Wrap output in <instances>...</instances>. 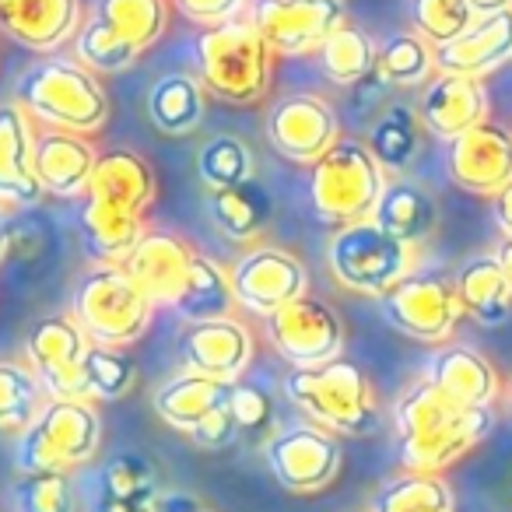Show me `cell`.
Here are the masks:
<instances>
[{
  "label": "cell",
  "instance_id": "6da1fadb",
  "mask_svg": "<svg viewBox=\"0 0 512 512\" xmlns=\"http://www.w3.org/2000/svg\"><path fill=\"white\" fill-rule=\"evenodd\" d=\"M393 428L404 470L442 474L460 456L481 446L495 428L491 407H463L435 390L428 379L407 386L393 404Z\"/></svg>",
  "mask_w": 512,
  "mask_h": 512
},
{
  "label": "cell",
  "instance_id": "7a4b0ae2",
  "mask_svg": "<svg viewBox=\"0 0 512 512\" xmlns=\"http://www.w3.org/2000/svg\"><path fill=\"white\" fill-rule=\"evenodd\" d=\"M15 102H22L25 113L43 127L81 137L99 134L113 113L99 74L67 57H43L29 71H22L15 85Z\"/></svg>",
  "mask_w": 512,
  "mask_h": 512
},
{
  "label": "cell",
  "instance_id": "3957f363",
  "mask_svg": "<svg viewBox=\"0 0 512 512\" xmlns=\"http://www.w3.org/2000/svg\"><path fill=\"white\" fill-rule=\"evenodd\" d=\"M193 74L214 99L249 106L271 88L274 50L246 18L211 25L193 43Z\"/></svg>",
  "mask_w": 512,
  "mask_h": 512
},
{
  "label": "cell",
  "instance_id": "277c9868",
  "mask_svg": "<svg viewBox=\"0 0 512 512\" xmlns=\"http://www.w3.org/2000/svg\"><path fill=\"white\" fill-rule=\"evenodd\" d=\"M285 393L313 425L334 435H372L383 421L369 376L348 358L292 369L285 376Z\"/></svg>",
  "mask_w": 512,
  "mask_h": 512
},
{
  "label": "cell",
  "instance_id": "5b68a950",
  "mask_svg": "<svg viewBox=\"0 0 512 512\" xmlns=\"http://www.w3.org/2000/svg\"><path fill=\"white\" fill-rule=\"evenodd\" d=\"M390 172L376 162L369 144L358 137H341L320 162L309 165V204L330 228L369 221L383 197Z\"/></svg>",
  "mask_w": 512,
  "mask_h": 512
},
{
  "label": "cell",
  "instance_id": "8992f818",
  "mask_svg": "<svg viewBox=\"0 0 512 512\" xmlns=\"http://www.w3.org/2000/svg\"><path fill=\"white\" fill-rule=\"evenodd\" d=\"M102 418L95 400H46L36 421L18 435L15 460L22 474H71L95 460Z\"/></svg>",
  "mask_w": 512,
  "mask_h": 512
},
{
  "label": "cell",
  "instance_id": "52a82bcc",
  "mask_svg": "<svg viewBox=\"0 0 512 512\" xmlns=\"http://www.w3.org/2000/svg\"><path fill=\"white\" fill-rule=\"evenodd\" d=\"M327 264L341 288L383 299L397 281L418 271V249L393 239L376 221H355V225L334 228L327 242Z\"/></svg>",
  "mask_w": 512,
  "mask_h": 512
},
{
  "label": "cell",
  "instance_id": "ba28073f",
  "mask_svg": "<svg viewBox=\"0 0 512 512\" xmlns=\"http://www.w3.org/2000/svg\"><path fill=\"white\" fill-rule=\"evenodd\" d=\"M151 306L144 292L116 264H95L74 288V320L92 344L127 348L141 341L151 323Z\"/></svg>",
  "mask_w": 512,
  "mask_h": 512
},
{
  "label": "cell",
  "instance_id": "9c48e42d",
  "mask_svg": "<svg viewBox=\"0 0 512 512\" xmlns=\"http://www.w3.org/2000/svg\"><path fill=\"white\" fill-rule=\"evenodd\" d=\"M379 302V313L397 334L421 344H446L463 320L456 281L439 271H411Z\"/></svg>",
  "mask_w": 512,
  "mask_h": 512
},
{
  "label": "cell",
  "instance_id": "30bf717a",
  "mask_svg": "<svg viewBox=\"0 0 512 512\" xmlns=\"http://www.w3.org/2000/svg\"><path fill=\"white\" fill-rule=\"evenodd\" d=\"M246 22L274 57H309L348 22V0H249Z\"/></svg>",
  "mask_w": 512,
  "mask_h": 512
},
{
  "label": "cell",
  "instance_id": "8fae6325",
  "mask_svg": "<svg viewBox=\"0 0 512 512\" xmlns=\"http://www.w3.org/2000/svg\"><path fill=\"white\" fill-rule=\"evenodd\" d=\"M264 460L274 481L292 495H316L330 488L341 474L344 449L341 439L327 428L313 425H288L264 439Z\"/></svg>",
  "mask_w": 512,
  "mask_h": 512
},
{
  "label": "cell",
  "instance_id": "7c38bea8",
  "mask_svg": "<svg viewBox=\"0 0 512 512\" xmlns=\"http://www.w3.org/2000/svg\"><path fill=\"white\" fill-rule=\"evenodd\" d=\"M88 334L74 316H43L25 334V365L36 372L46 397L88 400L85 397V358Z\"/></svg>",
  "mask_w": 512,
  "mask_h": 512
},
{
  "label": "cell",
  "instance_id": "4fadbf2b",
  "mask_svg": "<svg viewBox=\"0 0 512 512\" xmlns=\"http://www.w3.org/2000/svg\"><path fill=\"white\" fill-rule=\"evenodd\" d=\"M232 278L235 306L249 309L256 316H274L278 309L292 306L295 299L309 295V271L292 249L281 246H249L228 271Z\"/></svg>",
  "mask_w": 512,
  "mask_h": 512
},
{
  "label": "cell",
  "instance_id": "5bb4252c",
  "mask_svg": "<svg viewBox=\"0 0 512 512\" xmlns=\"http://www.w3.org/2000/svg\"><path fill=\"white\" fill-rule=\"evenodd\" d=\"M267 337L292 369H316L344 351V323L323 299L302 295L292 306L267 316Z\"/></svg>",
  "mask_w": 512,
  "mask_h": 512
},
{
  "label": "cell",
  "instance_id": "9a60e30c",
  "mask_svg": "<svg viewBox=\"0 0 512 512\" xmlns=\"http://www.w3.org/2000/svg\"><path fill=\"white\" fill-rule=\"evenodd\" d=\"M267 141L292 165H313L341 141L337 109L323 95L299 92L281 99L267 116Z\"/></svg>",
  "mask_w": 512,
  "mask_h": 512
},
{
  "label": "cell",
  "instance_id": "2e32d148",
  "mask_svg": "<svg viewBox=\"0 0 512 512\" xmlns=\"http://www.w3.org/2000/svg\"><path fill=\"white\" fill-rule=\"evenodd\" d=\"M446 172L463 193L495 197L512 183V130L484 120L453 137L446 144Z\"/></svg>",
  "mask_w": 512,
  "mask_h": 512
},
{
  "label": "cell",
  "instance_id": "e0dca14e",
  "mask_svg": "<svg viewBox=\"0 0 512 512\" xmlns=\"http://www.w3.org/2000/svg\"><path fill=\"white\" fill-rule=\"evenodd\" d=\"M179 362L186 372H197L221 383H239L242 372L253 365L256 341L246 323L235 316H218V320L186 323L179 334Z\"/></svg>",
  "mask_w": 512,
  "mask_h": 512
},
{
  "label": "cell",
  "instance_id": "ac0fdd59",
  "mask_svg": "<svg viewBox=\"0 0 512 512\" xmlns=\"http://www.w3.org/2000/svg\"><path fill=\"white\" fill-rule=\"evenodd\" d=\"M193 256L197 246L183 239L176 232H144L141 242L130 249V256L123 260V274L134 281L144 292V299L155 309H176L183 285L190 278Z\"/></svg>",
  "mask_w": 512,
  "mask_h": 512
},
{
  "label": "cell",
  "instance_id": "d6986e66",
  "mask_svg": "<svg viewBox=\"0 0 512 512\" xmlns=\"http://www.w3.org/2000/svg\"><path fill=\"white\" fill-rule=\"evenodd\" d=\"M488 85L481 78H463V74H442L435 71L432 81L421 88L418 95V113L421 127L435 141H453V137L467 134L470 127L488 120Z\"/></svg>",
  "mask_w": 512,
  "mask_h": 512
},
{
  "label": "cell",
  "instance_id": "ffe728a7",
  "mask_svg": "<svg viewBox=\"0 0 512 512\" xmlns=\"http://www.w3.org/2000/svg\"><path fill=\"white\" fill-rule=\"evenodd\" d=\"M99 151L92 141L81 134H67V130H36V148H32V169L43 186L46 197L74 200L88 197V183H92Z\"/></svg>",
  "mask_w": 512,
  "mask_h": 512
},
{
  "label": "cell",
  "instance_id": "44dd1931",
  "mask_svg": "<svg viewBox=\"0 0 512 512\" xmlns=\"http://www.w3.org/2000/svg\"><path fill=\"white\" fill-rule=\"evenodd\" d=\"M512 60V11L477 15L463 36L435 50V71L463 74V78H488L491 71Z\"/></svg>",
  "mask_w": 512,
  "mask_h": 512
},
{
  "label": "cell",
  "instance_id": "7402d4cb",
  "mask_svg": "<svg viewBox=\"0 0 512 512\" xmlns=\"http://www.w3.org/2000/svg\"><path fill=\"white\" fill-rule=\"evenodd\" d=\"M36 148V123L22 102L0 106V204L32 207L46 197L32 169Z\"/></svg>",
  "mask_w": 512,
  "mask_h": 512
},
{
  "label": "cell",
  "instance_id": "603a6c76",
  "mask_svg": "<svg viewBox=\"0 0 512 512\" xmlns=\"http://www.w3.org/2000/svg\"><path fill=\"white\" fill-rule=\"evenodd\" d=\"M425 379L463 407H491L502 393L495 365L467 344H442L428 355Z\"/></svg>",
  "mask_w": 512,
  "mask_h": 512
},
{
  "label": "cell",
  "instance_id": "cb8c5ba5",
  "mask_svg": "<svg viewBox=\"0 0 512 512\" xmlns=\"http://www.w3.org/2000/svg\"><path fill=\"white\" fill-rule=\"evenodd\" d=\"M81 0H8L0 32L32 53H53L78 36Z\"/></svg>",
  "mask_w": 512,
  "mask_h": 512
},
{
  "label": "cell",
  "instance_id": "d4e9b609",
  "mask_svg": "<svg viewBox=\"0 0 512 512\" xmlns=\"http://www.w3.org/2000/svg\"><path fill=\"white\" fill-rule=\"evenodd\" d=\"M155 190V169L148 165V158L130 148L102 151L99 162H95L92 183H88V197L102 200L109 207H120V211L141 214V218L155 200Z\"/></svg>",
  "mask_w": 512,
  "mask_h": 512
},
{
  "label": "cell",
  "instance_id": "484cf974",
  "mask_svg": "<svg viewBox=\"0 0 512 512\" xmlns=\"http://www.w3.org/2000/svg\"><path fill=\"white\" fill-rule=\"evenodd\" d=\"M369 221H376L393 239L421 249L439 228V204L421 183H414L407 176H390Z\"/></svg>",
  "mask_w": 512,
  "mask_h": 512
},
{
  "label": "cell",
  "instance_id": "4316f807",
  "mask_svg": "<svg viewBox=\"0 0 512 512\" xmlns=\"http://www.w3.org/2000/svg\"><path fill=\"white\" fill-rule=\"evenodd\" d=\"M460 306L481 327H502L512 320V285L495 253H477L453 274Z\"/></svg>",
  "mask_w": 512,
  "mask_h": 512
},
{
  "label": "cell",
  "instance_id": "83f0119b",
  "mask_svg": "<svg viewBox=\"0 0 512 512\" xmlns=\"http://www.w3.org/2000/svg\"><path fill=\"white\" fill-rule=\"evenodd\" d=\"M228 393H232V383H221V379H207L197 376V372H179V376L165 379L155 390L151 404H155V414L176 432L190 435L200 421L211 411L228 404Z\"/></svg>",
  "mask_w": 512,
  "mask_h": 512
},
{
  "label": "cell",
  "instance_id": "f1b7e54d",
  "mask_svg": "<svg viewBox=\"0 0 512 512\" xmlns=\"http://www.w3.org/2000/svg\"><path fill=\"white\" fill-rule=\"evenodd\" d=\"M144 232L148 228H144L141 214L109 207L95 197H85V204H81V246H85L92 264L120 267Z\"/></svg>",
  "mask_w": 512,
  "mask_h": 512
},
{
  "label": "cell",
  "instance_id": "f546056e",
  "mask_svg": "<svg viewBox=\"0 0 512 512\" xmlns=\"http://www.w3.org/2000/svg\"><path fill=\"white\" fill-rule=\"evenodd\" d=\"M148 116L165 137H193L207 116V92L197 74H165L148 92Z\"/></svg>",
  "mask_w": 512,
  "mask_h": 512
},
{
  "label": "cell",
  "instance_id": "4dcf8cb0",
  "mask_svg": "<svg viewBox=\"0 0 512 512\" xmlns=\"http://www.w3.org/2000/svg\"><path fill=\"white\" fill-rule=\"evenodd\" d=\"M207 214L218 225V232L232 242H253L271 221L274 200L256 179H249V183L207 193Z\"/></svg>",
  "mask_w": 512,
  "mask_h": 512
},
{
  "label": "cell",
  "instance_id": "1f68e13d",
  "mask_svg": "<svg viewBox=\"0 0 512 512\" xmlns=\"http://www.w3.org/2000/svg\"><path fill=\"white\" fill-rule=\"evenodd\" d=\"M421 134H425V127H421L414 106L393 102V106H386L383 113L372 120L365 144H369L376 162L383 165L390 176H404L421 155Z\"/></svg>",
  "mask_w": 512,
  "mask_h": 512
},
{
  "label": "cell",
  "instance_id": "d6a6232c",
  "mask_svg": "<svg viewBox=\"0 0 512 512\" xmlns=\"http://www.w3.org/2000/svg\"><path fill=\"white\" fill-rule=\"evenodd\" d=\"M232 306H235V295H232V278H228V271L218 260H211V256L197 249L190 278H186L183 295H179V302H176V313L183 316L186 323H197V320L232 316Z\"/></svg>",
  "mask_w": 512,
  "mask_h": 512
},
{
  "label": "cell",
  "instance_id": "836d02e7",
  "mask_svg": "<svg viewBox=\"0 0 512 512\" xmlns=\"http://www.w3.org/2000/svg\"><path fill=\"white\" fill-rule=\"evenodd\" d=\"M369 512H460V509H456V495L442 474L404 470V474L390 477L372 495Z\"/></svg>",
  "mask_w": 512,
  "mask_h": 512
},
{
  "label": "cell",
  "instance_id": "e575fe53",
  "mask_svg": "<svg viewBox=\"0 0 512 512\" xmlns=\"http://www.w3.org/2000/svg\"><path fill=\"white\" fill-rule=\"evenodd\" d=\"M95 18L144 53L169 32L172 0H95Z\"/></svg>",
  "mask_w": 512,
  "mask_h": 512
},
{
  "label": "cell",
  "instance_id": "d590c367",
  "mask_svg": "<svg viewBox=\"0 0 512 512\" xmlns=\"http://www.w3.org/2000/svg\"><path fill=\"white\" fill-rule=\"evenodd\" d=\"M376 53L379 43L362 29V25L344 22L327 43L320 46L316 60H320V71L327 74V81L341 88H355L358 81H365L376 71Z\"/></svg>",
  "mask_w": 512,
  "mask_h": 512
},
{
  "label": "cell",
  "instance_id": "8d00e7d4",
  "mask_svg": "<svg viewBox=\"0 0 512 512\" xmlns=\"http://www.w3.org/2000/svg\"><path fill=\"white\" fill-rule=\"evenodd\" d=\"M376 74L390 88H425L435 74V46L418 32H397L379 43Z\"/></svg>",
  "mask_w": 512,
  "mask_h": 512
},
{
  "label": "cell",
  "instance_id": "74e56055",
  "mask_svg": "<svg viewBox=\"0 0 512 512\" xmlns=\"http://www.w3.org/2000/svg\"><path fill=\"white\" fill-rule=\"evenodd\" d=\"M197 179L207 193L228 190L256 179V158L249 144L235 134H214L197 148Z\"/></svg>",
  "mask_w": 512,
  "mask_h": 512
},
{
  "label": "cell",
  "instance_id": "f35d334b",
  "mask_svg": "<svg viewBox=\"0 0 512 512\" xmlns=\"http://www.w3.org/2000/svg\"><path fill=\"white\" fill-rule=\"evenodd\" d=\"M36 372L22 362H0V435H22L46 404Z\"/></svg>",
  "mask_w": 512,
  "mask_h": 512
},
{
  "label": "cell",
  "instance_id": "ab89813d",
  "mask_svg": "<svg viewBox=\"0 0 512 512\" xmlns=\"http://www.w3.org/2000/svg\"><path fill=\"white\" fill-rule=\"evenodd\" d=\"M74 60L95 74H123L141 60V50L120 39L106 22L92 15L74 36Z\"/></svg>",
  "mask_w": 512,
  "mask_h": 512
},
{
  "label": "cell",
  "instance_id": "60d3db41",
  "mask_svg": "<svg viewBox=\"0 0 512 512\" xmlns=\"http://www.w3.org/2000/svg\"><path fill=\"white\" fill-rule=\"evenodd\" d=\"M137 365L123 348L92 344L85 358V397L88 400H120L134 390Z\"/></svg>",
  "mask_w": 512,
  "mask_h": 512
},
{
  "label": "cell",
  "instance_id": "b9f144b4",
  "mask_svg": "<svg viewBox=\"0 0 512 512\" xmlns=\"http://www.w3.org/2000/svg\"><path fill=\"white\" fill-rule=\"evenodd\" d=\"M474 8L467 0H411V25L435 50L453 43L474 25Z\"/></svg>",
  "mask_w": 512,
  "mask_h": 512
},
{
  "label": "cell",
  "instance_id": "7bdbcfd3",
  "mask_svg": "<svg viewBox=\"0 0 512 512\" xmlns=\"http://www.w3.org/2000/svg\"><path fill=\"white\" fill-rule=\"evenodd\" d=\"M78 505L71 474H22L15 481V512H78Z\"/></svg>",
  "mask_w": 512,
  "mask_h": 512
},
{
  "label": "cell",
  "instance_id": "ee69618b",
  "mask_svg": "<svg viewBox=\"0 0 512 512\" xmlns=\"http://www.w3.org/2000/svg\"><path fill=\"white\" fill-rule=\"evenodd\" d=\"M92 474H95V481L106 484L113 495H120L123 502H130V505H134L144 491L162 488L155 463L141 453H120V456H113V460L102 463V467H95Z\"/></svg>",
  "mask_w": 512,
  "mask_h": 512
},
{
  "label": "cell",
  "instance_id": "f6af8a7d",
  "mask_svg": "<svg viewBox=\"0 0 512 512\" xmlns=\"http://www.w3.org/2000/svg\"><path fill=\"white\" fill-rule=\"evenodd\" d=\"M228 411H232L239 435H267L274 428V400L267 390L253 383H232L228 393Z\"/></svg>",
  "mask_w": 512,
  "mask_h": 512
},
{
  "label": "cell",
  "instance_id": "bcb514c9",
  "mask_svg": "<svg viewBox=\"0 0 512 512\" xmlns=\"http://www.w3.org/2000/svg\"><path fill=\"white\" fill-rule=\"evenodd\" d=\"M172 8L183 18H190L193 25H225L242 18V11H249V0H172Z\"/></svg>",
  "mask_w": 512,
  "mask_h": 512
},
{
  "label": "cell",
  "instance_id": "7dc6e473",
  "mask_svg": "<svg viewBox=\"0 0 512 512\" xmlns=\"http://www.w3.org/2000/svg\"><path fill=\"white\" fill-rule=\"evenodd\" d=\"M190 439L197 442V446H204V449H225V446H232V442L239 439V425H235V418H232V411H228V404L207 414V418L200 421V425L190 432Z\"/></svg>",
  "mask_w": 512,
  "mask_h": 512
},
{
  "label": "cell",
  "instance_id": "c3c4849f",
  "mask_svg": "<svg viewBox=\"0 0 512 512\" xmlns=\"http://www.w3.org/2000/svg\"><path fill=\"white\" fill-rule=\"evenodd\" d=\"M78 495H81V505H85V512H134V505L123 502V498L113 495V491H109L106 484L95 481L92 470H88V474L81 477Z\"/></svg>",
  "mask_w": 512,
  "mask_h": 512
},
{
  "label": "cell",
  "instance_id": "681fc988",
  "mask_svg": "<svg viewBox=\"0 0 512 512\" xmlns=\"http://www.w3.org/2000/svg\"><path fill=\"white\" fill-rule=\"evenodd\" d=\"M386 99H390V85H386V81L379 78L376 71H372L365 81H358V85H355V95H351L355 109H358V113H365V116L376 113V109L383 113V109H386Z\"/></svg>",
  "mask_w": 512,
  "mask_h": 512
},
{
  "label": "cell",
  "instance_id": "f907efd6",
  "mask_svg": "<svg viewBox=\"0 0 512 512\" xmlns=\"http://www.w3.org/2000/svg\"><path fill=\"white\" fill-rule=\"evenodd\" d=\"M491 211H495V225L502 239H512V183L491 197Z\"/></svg>",
  "mask_w": 512,
  "mask_h": 512
},
{
  "label": "cell",
  "instance_id": "816d5d0a",
  "mask_svg": "<svg viewBox=\"0 0 512 512\" xmlns=\"http://www.w3.org/2000/svg\"><path fill=\"white\" fill-rule=\"evenodd\" d=\"M162 512H214L211 505H204L200 498L186 495V491H165Z\"/></svg>",
  "mask_w": 512,
  "mask_h": 512
},
{
  "label": "cell",
  "instance_id": "f5cc1de1",
  "mask_svg": "<svg viewBox=\"0 0 512 512\" xmlns=\"http://www.w3.org/2000/svg\"><path fill=\"white\" fill-rule=\"evenodd\" d=\"M474 15H495V11H512V0H467Z\"/></svg>",
  "mask_w": 512,
  "mask_h": 512
},
{
  "label": "cell",
  "instance_id": "db71d44e",
  "mask_svg": "<svg viewBox=\"0 0 512 512\" xmlns=\"http://www.w3.org/2000/svg\"><path fill=\"white\" fill-rule=\"evenodd\" d=\"M495 260H498V267H502L505 278H509V285H512V239H502V242H498Z\"/></svg>",
  "mask_w": 512,
  "mask_h": 512
},
{
  "label": "cell",
  "instance_id": "11a10c76",
  "mask_svg": "<svg viewBox=\"0 0 512 512\" xmlns=\"http://www.w3.org/2000/svg\"><path fill=\"white\" fill-rule=\"evenodd\" d=\"M11 249V221H8V211H4V204H0V260L8 256Z\"/></svg>",
  "mask_w": 512,
  "mask_h": 512
},
{
  "label": "cell",
  "instance_id": "9f6ffc18",
  "mask_svg": "<svg viewBox=\"0 0 512 512\" xmlns=\"http://www.w3.org/2000/svg\"><path fill=\"white\" fill-rule=\"evenodd\" d=\"M4 8H8V0H0V15H4Z\"/></svg>",
  "mask_w": 512,
  "mask_h": 512
}]
</instances>
